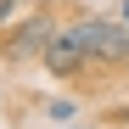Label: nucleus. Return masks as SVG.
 Returning a JSON list of instances; mask_svg holds the SVG:
<instances>
[{"instance_id": "obj_3", "label": "nucleus", "mask_w": 129, "mask_h": 129, "mask_svg": "<svg viewBox=\"0 0 129 129\" xmlns=\"http://www.w3.org/2000/svg\"><path fill=\"white\" fill-rule=\"evenodd\" d=\"M39 62H45V68H51L56 79H79L84 68H90V51H84L79 39L68 34V28H56V39L45 45V56H39Z\"/></svg>"}, {"instance_id": "obj_5", "label": "nucleus", "mask_w": 129, "mask_h": 129, "mask_svg": "<svg viewBox=\"0 0 129 129\" xmlns=\"http://www.w3.org/2000/svg\"><path fill=\"white\" fill-rule=\"evenodd\" d=\"M118 17H123V23H129V0H123V6H118Z\"/></svg>"}, {"instance_id": "obj_7", "label": "nucleus", "mask_w": 129, "mask_h": 129, "mask_svg": "<svg viewBox=\"0 0 129 129\" xmlns=\"http://www.w3.org/2000/svg\"><path fill=\"white\" fill-rule=\"evenodd\" d=\"M118 118H123V123H129V107H123V112H118Z\"/></svg>"}, {"instance_id": "obj_4", "label": "nucleus", "mask_w": 129, "mask_h": 129, "mask_svg": "<svg viewBox=\"0 0 129 129\" xmlns=\"http://www.w3.org/2000/svg\"><path fill=\"white\" fill-rule=\"evenodd\" d=\"M23 6H34V0H0V23H11V17L23 11Z\"/></svg>"}, {"instance_id": "obj_1", "label": "nucleus", "mask_w": 129, "mask_h": 129, "mask_svg": "<svg viewBox=\"0 0 129 129\" xmlns=\"http://www.w3.org/2000/svg\"><path fill=\"white\" fill-rule=\"evenodd\" d=\"M68 34L79 39L84 51H90V62H101V68H129V23L118 17H73Z\"/></svg>"}, {"instance_id": "obj_6", "label": "nucleus", "mask_w": 129, "mask_h": 129, "mask_svg": "<svg viewBox=\"0 0 129 129\" xmlns=\"http://www.w3.org/2000/svg\"><path fill=\"white\" fill-rule=\"evenodd\" d=\"M68 129H90V123H68Z\"/></svg>"}, {"instance_id": "obj_2", "label": "nucleus", "mask_w": 129, "mask_h": 129, "mask_svg": "<svg viewBox=\"0 0 129 129\" xmlns=\"http://www.w3.org/2000/svg\"><path fill=\"white\" fill-rule=\"evenodd\" d=\"M51 39H56V23H51V17H28L23 28L6 34V56L11 62H34V56H45Z\"/></svg>"}]
</instances>
